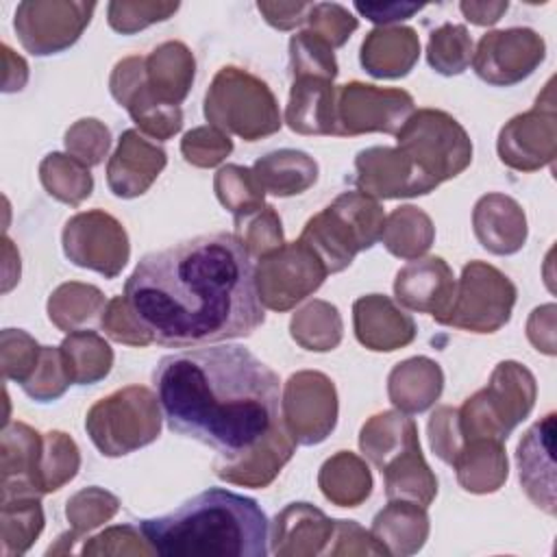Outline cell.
Instances as JSON below:
<instances>
[{
	"instance_id": "cell-13",
	"label": "cell",
	"mask_w": 557,
	"mask_h": 557,
	"mask_svg": "<svg viewBox=\"0 0 557 557\" xmlns=\"http://www.w3.org/2000/svg\"><path fill=\"white\" fill-rule=\"evenodd\" d=\"M61 242L74 265L100 272L107 278H115L131 255L124 226L100 209L72 215L63 226Z\"/></svg>"
},
{
	"instance_id": "cell-37",
	"label": "cell",
	"mask_w": 557,
	"mask_h": 557,
	"mask_svg": "<svg viewBox=\"0 0 557 557\" xmlns=\"http://www.w3.org/2000/svg\"><path fill=\"white\" fill-rule=\"evenodd\" d=\"M435 237L431 218L418 207H398L385 218L381 242L400 259H418L424 255Z\"/></svg>"
},
{
	"instance_id": "cell-56",
	"label": "cell",
	"mask_w": 557,
	"mask_h": 557,
	"mask_svg": "<svg viewBox=\"0 0 557 557\" xmlns=\"http://www.w3.org/2000/svg\"><path fill=\"white\" fill-rule=\"evenodd\" d=\"M389 555L387 548L374 540L370 531L355 520H335L333 535L324 555Z\"/></svg>"
},
{
	"instance_id": "cell-36",
	"label": "cell",
	"mask_w": 557,
	"mask_h": 557,
	"mask_svg": "<svg viewBox=\"0 0 557 557\" xmlns=\"http://www.w3.org/2000/svg\"><path fill=\"white\" fill-rule=\"evenodd\" d=\"M59 348L70 379L76 385L98 383L113 366V350L96 331H72Z\"/></svg>"
},
{
	"instance_id": "cell-34",
	"label": "cell",
	"mask_w": 557,
	"mask_h": 557,
	"mask_svg": "<svg viewBox=\"0 0 557 557\" xmlns=\"http://www.w3.org/2000/svg\"><path fill=\"white\" fill-rule=\"evenodd\" d=\"M318 485L322 494L337 507H357L372 492V474L361 457L339 450L322 463Z\"/></svg>"
},
{
	"instance_id": "cell-14",
	"label": "cell",
	"mask_w": 557,
	"mask_h": 557,
	"mask_svg": "<svg viewBox=\"0 0 557 557\" xmlns=\"http://www.w3.org/2000/svg\"><path fill=\"white\" fill-rule=\"evenodd\" d=\"M281 418L296 444L324 442L337 422V394L333 381L313 370L287 379L281 396Z\"/></svg>"
},
{
	"instance_id": "cell-57",
	"label": "cell",
	"mask_w": 557,
	"mask_h": 557,
	"mask_svg": "<svg viewBox=\"0 0 557 557\" xmlns=\"http://www.w3.org/2000/svg\"><path fill=\"white\" fill-rule=\"evenodd\" d=\"M429 440H431V448L433 453L446 461L453 463V459L457 457V453L463 446V437L459 431V422H457V409L453 407H440L437 411L431 413L429 420Z\"/></svg>"
},
{
	"instance_id": "cell-35",
	"label": "cell",
	"mask_w": 557,
	"mask_h": 557,
	"mask_svg": "<svg viewBox=\"0 0 557 557\" xmlns=\"http://www.w3.org/2000/svg\"><path fill=\"white\" fill-rule=\"evenodd\" d=\"M381 474L389 500H411L429 507L437 494V479L426 466L420 446L400 453L381 470Z\"/></svg>"
},
{
	"instance_id": "cell-18",
	"label": "cell",
	"mask_w": 557,
	"mask_h": 557,
	"mask_svg": "<svg viewBox=\"0 0 557 557\" xmlns=\"http://www.w3.org/2000/svg\"><path fill=\"white\" fill-rule=\"evenodd\" d=\"M555 411L537 420L520 440L516 450L520 485L527 498L548 516H555Z\"/></svg>"
},
{
	"instance_id": "cell-39",
	"label": "cell",
	"mask_w": 557,
	"mask_h": 557,
	"mask_svg": "<svg viewBox=\"0 0 557 557\" xmlns=\"http://www.w3.org/2000/svg\"><path fill=\"white\" fill-rule=\"evenodd\" d=\"M44 529V509L39 496H13L2 500L0 509V553L4 557L24 555Z\"/></svg>"
},
{
	"instance_id": "cell-48",
	"label": "cell",
	"mask_w": 557,
	"mask_h": 557,
	"mask_svg": "<svg viewBox=\"0 0 557 557\" xmlns=\"http://www.w3.org/2000/svg\"><path fill=\"white\" fill-rule=\"evenodd\" d=\"M70 383H72V379L65 368L61 348L41 346L39 363H37L35 372L30 374V379L22 385V389L33 400L50 403V400H57L59 396H63V392L67 389Z\"/></svg>"
},
{
	"instance_id": "cell-24",
	"label": "cell",
	"mask_w": 557,
	"mask_h": 557,
	"mask_svg": "<svg viewBox=\"0 0 557 557\" xmlns=\"http://www.w3.org/2000/svg\"><path fill=\"white\" fill-rule=\"evenodd\" d=\"M335 96L337 87L329 78H294L285 109L287 126L300 135H337Z\"/></svg>"
},
{
	"instance_id": "cell-60",
	"label": "cell",
	"mask_w": 557,
	"mask_h": 557,
	"mask_svg": "<svg viewBox=\"0 0 557 557\" xmlns=\"http://www.w3.org/2000/svg\"><path fill=\"white\" fill-rule=\"evenodd\" d=\"M2 63H4V72H2V91H20L26 85L28 78V67L26 61L22 57H17L7 44H2Z\"/></svg>"
},
{
	"instance_id": "cell-52",
	"label": "cell",
	"mask_w": 557,
	"mask_h": 557,
	"mask_svg": "<svg viewBox=\"0 0 557 557\" xmlns=\"http://www.w3.org/2000/svg\"><path fill=\"white\" fill-rule=\"evenodd\" d=\"M307 24L313 35L324 39L331 48H339L357 30L359 22L335 2H315L307 13Z\"/></svg>"
},
{
	"instance_id": "cell-23",
	"label": "cell",
	"mask_w": 557,
	"mask_h": 557,
	"mask_svg": "<svg viewBox=\"0 0 557 557\" xmlns=\"http://www.w3.org/2000/svg\"><path fill=\"white\" fill-rule=\"evenodd\" d=\"M333 522L309 503H292L274 518L272 553L274 555H324Z\"/></svg>"
},
{
	"instance_id": "cell-49",
	"label": "cell",
	"mask_w": 557,
	"mask_h": 557,
	"mask_svg": "<svg viewBox=\"0 0 557 557\" xmlns=\"http://www.w3.org/2000/svg\"><path fill=\"white\" fill-rule=\"evenodd\" d=\"M178 2H109V24L122 35H133L176 13Z\"/></svg>"
},
{
	"instance_id": "cell-2",
	"label": "cell",
	"mask_w": 557,
	"mask_h": 557,
	"mask_svg": "<svg viewBox=\"0 0 557 557\" xmlns=\"http://www.w3.org/2000/svg\"><path fill=\"white\" fill-rule=\"evenodd\" d=\"M152 385L170 431L211 446L220 457L257 446L281 420L276 372L239 344L165 355Z\"/></svg>"
},
{
	"instance_id": "cell-50",
	"label": "cell",
	"mask_w": 557,
	"mask_h": 557,
	"mask_svg": "<svg viewBox=\"0 0 557 557\" xmlns=\"http://www.w3.org/2000/svg\"><path fill=\"white\" fill-rule=\"evenodd\" d=\"M233 150V141L226 133L215 126H198L185 133L181 141V152L187 163L196 168H213L224 161Z\"/></svg>"
},
{
	"instance_id": "cell-46",
	"label": "cell",
	"mask_w": 557,
	"mask_h": 557,
	"mask_svg": "<svg viewBox=\"0 0 557 557\" xmlns=\"http://www.w3.org/2000/svg\"><path fill=\"white\" fill-rule=\"evenodd\" d=\"M289 74L292 81L300 76H320L333 81L337 76L333 48L311 30L296 33L289 39Z\"/></svg>"
},
{
	"instance_id": "cell-1",
	"label": "cell",
	"mask_w": 557,
	"mask_h": 557,
	"mask_svg": "<svg viewBox=\"0 0 557 557\" xmlns=\"http://www.w3.org/2000/svg\"><path fill=\"white\" fill-rule=\"evenodd\" d=\"M124 300L152 344L170 348L248 337L265 320L252 257L226 231L144 255Z\"/></svg>"
},
{
	"instance_id": "cell-10",
	"label": "cell",
	"mask_w": 557,
	"mask_h": 557,
	"mask_svg": "<svg viewBox=\"0 0 557 557\" xmlns=\"http://www.w3.org/2000/svg\"><path fill=\"white\" fill-rule=\"evenodd\" d=\"M326 274L324 263L302 239L283 244L263 255L255 268L259 300L272 311H287L313 294Z\"/></svg>"
},
{
	"instance_id": "cell-45",
	"label": "cell",
	"mask_w": 557,
	"mask_h": 557,
	"mask_svg": "<svg viewBox=\"0 0 557 557\" xmlns=\"http://www.w3.org/2000/svg\"><path fill=\"white\" fill-rule=\"evenodd\" d=\"M429 65L444 74L455 76L461 74L472 61V39L461 24H442L429 37L426 46Z\"/></svg>"
},
{
	"instance_id": "cell-8",
	"label": "cell",
	"mask_w": 557,
	"mask_h": 557,
	"mask_svg": "<svg viewBox=\"0 0 557 557\" xmlns=\"http://www.w3.org/2000/svg\"><path fill=\"white\" fill-rule=\"evenodd\" d=\"M159 398L144 385L122 387L100 398L85 418L94 446L104 457H122L159 437Z\"/></svg>"
},
{
	"instance_id": "cell-44",
	"label": "cell",
	"mask_w": 557,
	"mask_h": 557,
	"mask_svg": "<svg viewBox=\"0 0 557 557\" xmlns=\"http://www.w3.org/2000/svg\"><path fill=\"white\" fill-rule=\"evenodd\" d=\"M218 200L235 215V224L263 209V189L259 187L250 168L224 165L213 181Z\"/></svg>"
},
{
	"instance_id": "cell-31",
	"label": "cell",
	"mask_w": 557,
	"mask_h": 557,
	"mask_svg": "<svg viewBox=\"0 0 557 557\" xmlns=\"http://www.w3.org/2000/svg\"><path fill=\"white\" fill-rule=\"evenodd\" d=\"M259 187L274 196L307 191L318 178V163L302 150L281 148L263 154L250 168Z\"/></svg>"
},
{
	"instance_id": "cell-54",
	"label": "cell",
	"mask_w": 557,
	"mask_h": 557,
	"mask_svg": "<svg viewBox=\"0 0 557 557\" xmlns=\"http://www.w3.org/2000/svg\"><path fill=\"white\" fill-rule=\"evenodd\" d=\"M83 555H150L152 546L146 542L139 524L109 527L96 537H89L81 548Z\"/></svg>"
},
{
	"instance_id": "cell-41",
	"label": "cell",
	"mask_w": 557,
	"mask_h": 557,
	"mask_svg": "<svg viewBox=\"0 0 557 557\" xmlns=\"http://www.w3.org/2000/svg\"><path fill=\"white\" fill-rule=\"evenodd\" d=\"M39 181L52 198L72 207H78L94 189L89 168L63 152H50L44 157L39 163Z\"/></svg>"
},
{
	"instance_id": "cell-47",
	"label": "cell",
	"mask_w": 557,
	"mask_h": 557,
	"mask_svg": "<svg viewBox=\"0 0 557 557\" xmlns=\"http://www.w3.org/2000/svg\"><path fill=\"white\" fill-rule=\"evenodd\" d=\"M0 357L4 381L24 385L39 363L41 346L22 329H4L0 335Z\"/></svg>"
},
{
	"instance_id": "cell-25",
	"label": "cell",
	"mask_w": 557,
	"mask_h": 557,
	"mask_svg": "<svg viewBox=\"0 0 557 557\" xmlns=\"http://www.w3.org/2000/svg\"><path fill=\"white\" fill-rule=\"evenodd\" d=\"M474 235L494 255H511L524 246L527 220L520 205L503 194L479 198L472 213Z\"/></svg>"
},
{
	"instance_id": "cell-19",
	"label": "cell",
	"mask_w": 557,
	"mask_h": 557,
	"mask_svg": "<svg viewBox=\"0 0 557 557\" xmlns=\"http://www.w3.org/2000/svg\"><path fill=\"white\" fill-rule=\"evenodd\" d=\"M294 448H296V442L281 418L274 424V429L257 446L233 457L218 455L213 459V470L226 483L246 485V487H265L276 479L281 468L292 459Z\"/></svg>"
},
{
	"instance_id": "cell-59",
	"label": "cell",
	"mask_w": 557,
	"mask_h": 557,
	"mask_svg": "<svg viewBox=\"0 0 557 557\" xmlns=\"http://www.w3.org/2000/svg\"><path fill=\"white\" fill-rule=\"evenodd\" d=\"M352 7L374 24L400 22L424 9V4L416 2H355Z\"/></svg>"
},
{
	"instance_id": "cell-16",
	"label": "cell",
	"mask_w": 557,
	"mask_h": 557,
	"mask_svg": "<svg viewBox=\"0 0 557 557\" xmlns=\"http://www.w3.org/2000/svg\"><path fill=\"white\" fill-rule=\"evenodd\" d=\"M109 89L133 122L152 139L165 141L183 126L181 107L161 102L146 83V57H126L115 63Z\"/></svg>"
},
{
	"instance_id": "cell-5",
	"label": "cell",
	"mask_w": 557,
	"mask_h": 557,
	"mask_svg": "<svg viewBox=\"0 0 557 557\" xmlns=\"http://www.w3.org/2000/svg\"><path fill=\"white\" fill-rule=\"evenodd\" d=\"M383 207L363 191H344L329 207L307 220L302 239L324 263L329 274L348 268L357 252L381 242Z\"/></svg>"
},
{
	"instance_id": "cell-22",
	"label": "cell",
	"mask_w": 557,
	"mask_h": 557,
	"mask_svg": "<svg viewBox=\"0 0 557 557\" xmlns=\"http://www.w3.org/2000/svg\"><path fill=\"white\" fill-rule=\"evenodd\" d=\"M357 339L370 350H396L413 342L416 322L396 302L381 294L361 296L352 305Z\"/></svg>"
},
{
	"instance_id": "cell-6",
	"label": "cell",
	"mask_w": 557,
	"mask_h": 557,
	"mask_svg": "<svg viewBox=\"0 0 557 557\" xmlns=\"http://www.w3.org/2000/svg\"><path fill=\"white\" fill-rule=\"evenodd\" d=\"M205 117L209 126L246 141H257L281 128L278 104L270 87L235 65H226L213 76L205 96Z\"/></svg>"
},
{
	"instance_id": "cell-30",
	"label": "cell",
	"mask_w": 557,
	"mask_h": 557,
	"mask_svg": "<svg viewBox=\"0 0 557 557\" xmlns=\"http://www.w3.org/2000/svg\"><path fill=\"white\" fill-rule=\"evenodd\" d=\"M370 533L389 555H413L429 535L426 507L411 500H389V505L374 516Z\"/></svg>"
},
{
	"instance_id": "cell-42",
	"label": "cell",
	"mask_w": 557,
	"mask_h": 557,
	"mask_svg": "<svg viewBox=\"0 0 557 557\" xmlns=\"http://www.w3.org/2000/svg\"><path fill=\"white\" fill-rule=\"evenodd\" d=\"M292 337L307 350H333L342 339V318L337 307L326 300H313L294 313Z\"/></svg>"
},
{
	"instance_id": "cell-11",
	"label": "cell",
	"mask_w": 557,
	"mask_h": 557,
	"mask_svg": "<svg viewBox=\"0 0 557 557\" xmlns=\"http://www.w3.org/2000/svg\"><path fill=\"white\" fill-rule=\"evenodd\" d=\"M413 98L403 89L366 85L359 81L337 87L335 126L339 137L363 133L396 135L413 113Z\"/></svg>"
},
{
	"instance_id": "cell-58",
	"label": "cell",
	"mask_w": 557,
	"mask_h": 557,
	"mask_svg": "<svg viewBox=\"0 0 557 557\" xmlns=\"http://www.w3.org/2000/svg\"><path fill=\"white\" fill-rule=\"evenodd\" d=\"M259 13L265 17L268 24H272L278 30H289L302 22H307V13L311 9V2H257Z\"/></svg>"
},
{
	"instance_id": "cell-40",
	"label": "cell",
	"mask_w": 557,
	"mask_h": 557,
	"mask_svg": "<svg viewBox=\"0 0 557 557\" xmlns=\"http://www.w3.org/2000/svg\"><path fill=\"white\" fill-rule=\"evenodd\" d=\"M104 296L98 287L87 283H63L59 285L48 300V318L61 331H81L83 324H89L104 311Z\"/></svg>"
},
{
	"instance_id": "cell-33",
	"label": "cell",
	"mask_w": 557,
	"mask_h": 557,
	"mask_svg": "<svg viewBox=\"0 0 557 557\" xmlns=\"http://www.w3.org/2000/svg\"><path fill=\"white\" fill-rule=\"evenodd\" d=\"M450 466L459 485L472 494L496 492L507 479L505 448L496 440H468Z\"/></svg>"
},
{
	"instance_id": "cell-20",
	"label": "cell",
	"mask_w": 557,
	"mask_h": 557,
	"mask_svg": "<svg viewBox=\"0 0 557 557\" xmlns=\"http://www.w3.org/2000/svg\"><path fill=\"white\" fill-rule=\"evenodd\" d=\"M455 276L442 257L411 259L398 270L394 281L396 300L420 313H431L435 322L448 311L455 296Z\"/></svg>"
},
{
	"instance_id": "cell-15",
	"label": "cell",
	"mask_w": 557,
	"mask_h": 557,
	"mask_svg": "<svg viewBox=\"0 0 557 557\" xmlns=\"http://www.w3.org/2000/svg\"><path fill=\"white\" fill-rule=\"evenodd\" d=\"M544 61V41L531 28L485 33L472 54L476 76L490 85L507 87L524 81Z\"/></svg>"
},
{
	"instance_id": "cell-7",
	"label": "cell",
	"mask_w": 557,
	"mask_h": 557,
	"mask_svg": "<svg viewBox=\"0 0 557 557\" xmlns=\"http://www.w3.org/2000/svg\"><path fill=\"white\" fill-rule=\"evenodd\" d=\"M533 403V374L516 361H500L494 368L487 387L470 396L463 407L457 409L463 444L468 440L505 442L509 433L529 416Z\"/></svg>"
},
{
	"instance_id": "cell-4",
	"label": "cell",
	"mask_w": 557,
	"mask_h": 557,
	"mask_svg": "<svg viewBox=\"0 0 557 557\" xmlns=\"http://www.w3.org/2000/svg\"><path fill=\"white\" fill-rule=\"evenodd\" d=\"M146 542L163 557H265L268 518L257 500L209 487L178 509L139 522Z\"/></svg>"
},
{
	"instance_id": "cell-12",
	"label": "cell",
	"mask_w": 557,
	"mask_h": 557,
	"mask_svg": "<svg viewBox=\"0 0 557 557\" xmlns=\"http://www.w3.org/2000/svg\"><path fill=\"white\" fill-rule=\"evenodd\" d=\"M94 11L96 2L26 0L15 9L13 28L30 54H57L76 44Z\"/></svg>"
},
{
	"instance_id": "cell-51",
	"label": "cell",
	"mask_w": 557,
	"mask_h": 557,
	"mask_svg": "<svg viewBox=\"0 0 557 557\" xmlns=\"http://www.w3.org/2000/svg\"><path fill=\"white\" fill-rule=\"evenodd\" d=\"M109 146H111L109 128L94 117L78 120L65 133V148H67L70 157L78 159L87 168L98 165L104 159Z\"/></svg>"
},
{
	"instance_id": "cell-21",
	"label": "cell",
	"mask_w": 557,
	"mask_h": 557,
	"mask_svg": "<svg viewBox=\"0 0 557 557\" xmlns=\"http://www.w3.org/2000/svg\"><path fill=\"white\" fill-rule=\"evenodd\" d=\"M165 150L128 128L122 133L107 165V185L117 198H137L148 191L165 168Z\"/></svg>"
},
{
	"instance_id": "cell-3",
	"label": "cell",
	"mask_w": 557,
	"mask_h": 557,
	"mask_svg": "<svg viewBox=\"0 0 557 557\" xmlns=\"http://www.w3.org/2000/svg\"><path fill=\"white\" fill-rule=\"evenodd\" d=\"M396 146H372L355 159V183L372 198H411L433 191L472 161L466 128L446 111L418 109L396 133Z\"/></svg>"
},
{
	"instance_id": "cell-53",
	"label": "cell",
	"mask_w": 557,
	"mask_h": 557,
	"mask_svg": "<svg viewBox=\"0 0 557 557\" xmlns=\"http://www.w3.org/2000/svg\"><path fill=\"white\" fill-rule=\"evenodd\" d=\"M237 228L244 231L239 237H242L244 246L248 248L250 257L261 259L263 255H270L285 244L281 220H278L274 207H270V205H265L261 211L252 213L250 218L237 222Z\"/></svg>"
},
{
	"instance_id": "cell-17",
	"label": "cell",
	"mask_w": 557,
	"mask_h": 557,
	"mask_svg": "<svg viewBox=\"0 0 557 557\" xmlns=\"http://www.w3.org/2000/svg\"><path fill=\"white\" fill-rule=\"evenodd\" d=\"M555 111L535 109L509 120L498 135V157L505 165L533 172L555 157Z\"/></svg>"
},
{
	"instance_id": "cell-27",
	"label": "cell",
	"mask_w": 557,
	"mask_h": 557,
	"mask_svg": "<svg viewBox=\"0 0 557 557\" xmlns=\"http://www.w3.org/2000/svg\"><path fill=\"white\" fill-rule=\"evenodd\" d=\"M420 57V39L409 26H379L361 44V65L374 78H400Z\"/></svg>"
},
{
	"instance_id": "cell-32",
	"label": "cell",
	"mask_w": 557,
	"mask_h": 557,
	"mask_svg": "<svg viewBox=\"0 0 557 557\" xmlns=\"http://www.w3.org/2000/svg\"><path fill=\"white\" fill-rule=\"evenodd\" d=\"M361 453L383 470L400 453L420 446L418 426L413 418L400 411H383L372 416L359 433Z\"/></svg>"
},
{
	"instance_id": "cell-38",
	"label": "cell",
	"mask_w": 557,
	"mask_h": 557,
	"mask_svg": "<svg viewBox=\"0 0 557 557\" xmlns=\"http://www.w3.org/2000/svg\"><path fill=\"white\" fill-rule=\"evenodd\" d=\"M117 509H120V500L100 487H87L76 492L65 507V516L72 529L57 537V544L48 548V555L70 553L74 540L111 520Z\"/></svg>"
},
{
	"instance_id": "cell-61",
	"label": "cell",
	"mask_w": 557,
	"mask_h": 557,
	"mask_svg": "<svg viewBox=\"0 0 557 557\" xmlns=\"http://www.w3.org/2000/svg\"><path fill=\"white\" fill-rule=\"evenodd\" d=\"M509 2H461L459 9L466 15L468 22L479 24V26H487L500 20V15L507 11Z\"/></svg>"
},
{
	"instance_id": "cell-29",
	"label": "cell",
	"mask_w": 557,
	"mask_h": 557,
	"mask_svg": "<svg viewBox=\"0 0 557 557\" xmlns=\"http://www.w3.org/2000/svg\"><path fill=\"white\" fill-rule=\"evenodd\" d=\"M444 374L440 366L426 357H411L398 363L387 379L389 400L405 413L429 409L442 394Z\"/></svg>"
},
{
	"instance_id": "cell-26",
	"label": "cell",
	"mask_w": 557,
	"mask_h": 557,
	"mask_svg": "<svg viewBox=\"0 0 557 557\" xmlns=\"http://www.w3.org/2000/svg\"><path fill=\"white\" fill-rule=\"evenodd\" d=\"M44 446V435L24 422H13L2 429V500L13 496L37 494V463Z\"/></svg>"
},
{
	"instance_id": "cell-9",
	"label": "cell",
	"mask_w": 557,
	"mask_h": 557,
	"mask_svg": "<svg viewBox=\"0 0 557 557\" xmlns=\"http://www.w3.org/2000/svg\"><path fill=\"white\" fill-rule=\"evenodd\" d=\"M516 287L500 270L470 261L461 270L448 311L437 322L472 333H494L509 322Z\"/></svg>"
},
{
	"instance_id": "cell-55",
	"label": "cell",
	"mask_w": 557,
	"mask_h": 557,
	"mask_svg": "<svg viewBox=\"0 0 557 557\" xmlns=\"http://www.w3.org/2000/svg\"><path fill=\"white\" fill-rule=\"evenodd\" d=\"M100 326L115 342H122V344H128V346H148V344H152L150 335L137 322V318L133 315L124 296H115L104 305V311L100 315Z\"/></svg>"
},
{
	"instance_id": "cell-43",
	"label": "cell",
	"mask_w": 557,
	"mask_h": 557,
	"mask_svg": "<svg viewBox=\"0 0 557 557\" xmlns=\"http://www.w3.org/2000/svg\"><path fill=\"white\" fill-rule=\"evenodd\" d=\"M81 455L74 440L63 431L44 433V446L37 463V494H48L72 481L78 472Z\"/></svg>"
},
{
	"instance_id": "cell-28",
	"label": "cell",
	"mask_w": 557,
	"mask_h": 557,
	"mask_svg": "<svg viewBox=\"0 0 557 557\" xmlns=\"http://www.w3.org/2000/svg\"><path fill=\"white\" fill-rule=\"evenodd\" d=\"M196 61L183 41H165L146 57V83L165 104L178 107L194 83Z\"/></svg>"
}]
</instances>
